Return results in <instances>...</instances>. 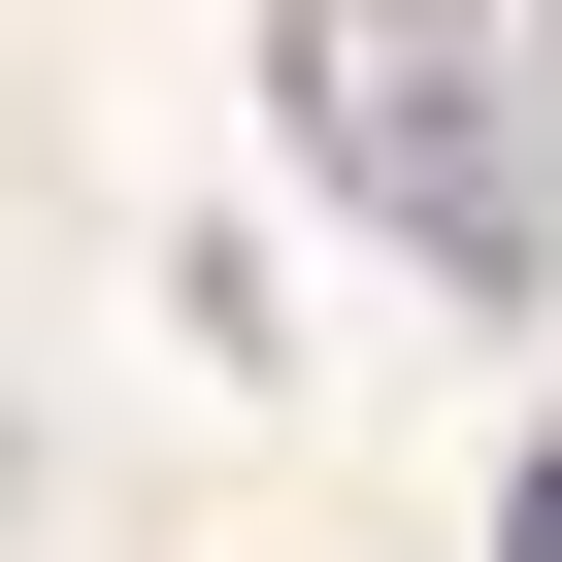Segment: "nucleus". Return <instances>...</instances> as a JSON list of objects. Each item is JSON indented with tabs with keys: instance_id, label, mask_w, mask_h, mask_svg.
Returning <instances> with one entry per match:
<instances>
[{
	"instance_id": "1",
	"label": "nucleus",
	"mask_w": 562,
	"mask_h": 562,
	"mask_svg": "<svg viewBox=\"0 0 562 562\" xmlns=\"http://www.w3.org/2000/svg\"><path fill=\"white\" fill-rule=\"evenodd\" d=\"M299 133H331V166H364L430 265H463V299L529 265V166H496V100H463V67H299Z\"/></svg>"
},
{
	"instance_id": "2",
	"label": "nucleus",
	"mask_w": 562,
	"mask_h": 562,
	"mask_svg": "<svg viewBox=\"0 0 562 562\" xmlns=\"http://www.w3.org/2000/svg\"><path fill=\"white\" fill-rule=\"evenodd\" d=\"M496 562H562V430H529V463H496Z\"/></svg>"
}]
</instances>
